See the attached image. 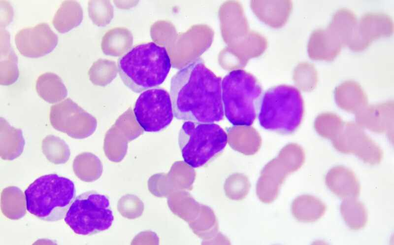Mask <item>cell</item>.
<instances>
[{"label": "cell", "instance_id": "cell-1", "mask_svg": "<svg viewBox=\"0 0 394 245\" xmlns=\"http://www.w3.org/2000/svg\"><path fill=\"white\" fill-rule=\"evenodd\" d=\"M222 81L197 58L172 77L170 93L174 116L201 123L222 120L224 115Z\"/></svg>", "mask_w": 394, "mask_h": 245}, {"label": "cell", "instance_id": "cell-2", "mask_svg": "<svg viewBox=\"0 0 394 245\" xmlns=\"http://www.w3.org/2000/svg\"><path fill=\"white\" fill-rule=\"evenodd\" d=\"M171 66L165 48L154 42L134 46L118 61V72L122 81L136 93L162 84Z\"/></svg>", "mask_w": 394, "mask_h": 245}, {"label": "cell", "instance_id": "cell-3", "mask_svg": "<svg viewBox=\"0 0 394 245\" xmlns=\"http://www.w3.org/2000/svg\"><path fill=\"white\" fill-rule=\"evenodd\" d=\"M224 115L234 126H249L258 114L262 88L251 73L241 70L230 72L222 81Z\"/></svg>", "mask_w": 394, "mask_h": 245}, {"label": "cell", "instance_id": "cell-4", "mask_svg": "<svg viewBox=\"0 0 394 245\" xmlns=\"http://www.w3.org/2000/svg\"><path fill=\"white\" fill-rule=\"evenodd\" d=\"M74 184L57 174L40 176L25 191L27 210L38 218L55 221L65 217L75 196Z\"/></svg>", "mask_w": 394, "mask_h": 245}, {"label": "cell", "instance_id": "cell-5", "mask_svg": "<svg viewBox=\"0 0 394 245\" xmlns=\"http://www.w3.org/2000/svg\"><path fill=\"white\" fill-rule=\"evenodd\" d=\"M303 112L299 91L292 86L281 85L263 94L258 115L260 125L265 130L289 134L299 127Z\"/></svg>", "mask_w": 394, "mask_h": 245}, {"label": "cell", "instance_id": "cell-6", "mask_svg": "<svg viewBox=\"0 0 394 245\" xmlns=\"http://www.w3.org/2000/svg\"><path fill=\"white\" fill-rule=\"evenodd\" d=\"M228 142L226 132L214 123L185 121L178 136L182 156L189 166L196 168L220 153Z\"/></svg>", "mask_w": 394, "mask_h": 245}, {"label": "cell", "instance_id": "cell-7", "mask_svg": "<svg viewBox=\"0 0 394 245\" xmlns=\"http://www.w3.org/2000/svg\"><path fill=\"white\" fill-rule=\"evenodd\" d=\"M114 219L108 199L95 191L78 196L70 206L65 221L76 234L90 235L108 229Z\"/></svg>", "mask_w": 394, "mask_h": 245}, {"label": "cell", "instance_id": "cell-8", "mask_svg": "<svg viewBox=\"0 0 394 245\" xmlns=\"http://www.w3.org/2000/svg\"><path fill=\"white\" fill-rule=\"evenodd\" d=\"M133 112L136 121L144 131H160L170 124L174 116L170 95L160 87L145 90L137 99Z\"/></svg>", "mask_w": 394, "mask_h": 245}, {"label": "cell", "instance_id": "cell-9", "mask_svg": "<svg viewBox=\"0 0 394 245\" xmlns=\"http://www.w3.org/2000/svg\"><path fill=\"white\" fill-rule=\"evenodd\" d=\"M49 119L55 129L75 139L91 136L97 124L94 116L70 98L51 106Z\"/></svg>", "mask_w": 394, "mask_h": 245}, {"label": "cell", "instance_id": "cell-10", "mask_svg": "<svg viewBox=\"0 0 394 245\" xmlns=\"http://www.w3.org/2000/svg\"><path fill=\"white\" fill-rule=\"evenodd\" d=\"M15 42L21 55L35 58L51 53L58 44V37L47 23H40L19 31Z\"/></svg>", "mask_w": 394, "mask_h": 245}, {"label": "cell", "instance_id": "cell-11", "mask_svg": "<svg viewBox=\"0 0 394 245\" xmlns=\"http://www.w3.org/2000/svg\"><path fill=\"white\" fill-rule=\"evenodd\" d=\"M25 141L21 129L11 126L3 117L0 119V155L2 159L12 160L23 151Z\"/></svg>", "mask_w": 394, "mask_h": 245}, {"label": "cell", "instance_id": "cell-12", "mask_svg": "<svg viewBox=\"0 0 394 245\" xmlns=\"http://www.w3.org/2000/svg\"><path fill=\"white\" fill-rule=\"evenodd\" d=\"M0 84L10 85L14 83L19 76L18 58L10 43L8 32L0 29Z\"/></svg>", "mask_w": 394, "mask_h": 245}, {"label": "cell", "instance_id": "cell-13", "mask_svg": "<svg viewBox=\"0 0 394 245\" xmlns=\"http://www.w3.org/2000/svg\"><path fill=\"white\" fill-rule=\"evenodd\" d=\"M292 210L294 216L299 221L313 222L324 215L326 206L317 197L302 195L293 201Z\"/></svg>", "mask_w": 394, "mask_h": 245}, {"label": "cell", "instance_id": "cell-14", "mask_svg": "<svg viewBox=\"0 0 394 245\" xmlns=\"http://www.w3.org/2000/svg\"><path fill=\"white\" fill-rule=\"evenodd\" d=\"M36 90L38 96L49 104L57 103L67 95V90L61 78L51 72L42 73L38 77Z\"/></svg>", "mask_w": 394, "mask_h": 245}, {"label": "cell", "instance_id": "cell-15", "mask_svg": "<svg viewBox=\"0 0 394 245\" xmlns=\"http://www.w3.org/2000/svg\"><path fill=\"white\" fill-rule=\"evenodd\" d=\"M83 18V11L79 2L74 0L62 2L52 20L58 32L64 34L79 26Z\"/></svg>", "mask_w": 394, "mask_h": 245}, {"label": "cell", "instance_id": "cell-16", "mask_svg": "<svg viewBox=\"0 0 394 245\" xmlns=\"http://www.w3.org/2000/svg\"><path fill=\"white\" fill-rule=\"evenodd\" d=\"M25 195L19 188L9 186L4 188L1 195V210L2 213L11 219H19L26 213Z\"/></svg>", "mask_w": 394, "mask_h": 245}, {"label": "cell", "instance_id": "cell-17", "mask_svg": "<svg viewBox=\"0 0 394 245\" xmlns=\"http://www.w3.org/2000/svg\"><path fill=\"white\" fill-rule=\"evenodd\" d=\"M326 183L333 193L344 199L357 198L361 189L359 181L350 174L338 175L332 173L326 177Z\"/></svg>", "mask_w": 394, "mask_h": 245}, {"label": "cell", "instance_id": "cell-18", "mask_svg": "<svg viewBox=\"0 0 394 245\" xmlns=\"http://www.w3.org/2000/svg\"><path fill=\"white\" fill-rule=\"evenodd\" d=\"M73 170L75 175L82 181L91 182L100 175V162L92 153L85 152L76 156L73 162Z\"/></svg>", "mask_w": 394, "mask_h": 245}, {"label": "cell", "instance_id": "cell-19", "mask_svg": "<svg viewBox=\"0 0 394 245\" xmlns=\"http://www.w3.org/2000/svg\"><path fill=\"white\" fill-rule=\"evenodd\" d=\"M341 215L352 230L364 228L367 221V214L363 204L356 198L345 199L340 205Z\"/></svg>", "mask_w": 394, "mask_h": 245}, {"label": "cell", "instance_id": "cell-20", "mask_svg": "<svg viewBox=\"0 0 394 245\" xmlns=\"http://www.w3.org/2000/svg\"><path fill=\"white\" fill-rule=\"evenodd\" d=\"M42 151L47 159L55 164L66 163L70 153L68 145L61 138L49 135L42 141Z\"/></svg>", "mask_w": 394, "mask_h": 245}, {"label": "cell", "instance_id": "cell-21", "mask_svg": "<svg viewBox=\"0 0 394 245\" xmlns=\"http://www.w3.org/2000/svg\"><path fill=\"white\" fill-rule=\"evenodd\" d=\"M107 5L100 1L90 0L88 1V13L90 18L95 24L101 25L106 22Z\"/></svg>", "mask_w": 394, "mask_h": 245}]
</instances>
